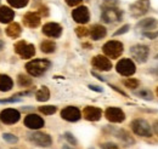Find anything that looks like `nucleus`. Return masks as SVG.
Returning <instances> with one entry per match:
<instances>
[{
  "instance_id": "obj_32",
  "label": "nucleus",
  "mask_w": 158,
  "mask_h": 149,
  "mask_svg": "<svg viewBox=\"0 0 158 149\" xmlns=\"http://www.w3.org/2000/svg\"><path fill=\"white\" fill-rule=\"evenodd\" d=\"M2 138H4V141H6L10 144H15L19 142V138L12 133H2Z\"/></svg>"
},
{
  "instance_id": "obj_3",
  "label": "nucleus",
  "mask_w": 158,
  "mask_h": 149,
  "mask_svg": "<svg viewBox=\"0 0 158 149\" xmlns=\"http://www.w3.org/2000/svg\"><path fill=\"white\" fill-rule=\"evenodd\" d=\"M123 50H124V46L120 41L117 40H111V41H107L103 47H102V51L106 56L111 57V58H118L122 54H123Z\"/></svg>"
},
{
  "instance_id": "obj_21",
  "label": "nucleus",
  "mask_w": 158,
  "mask_h": 149,
  "mask_svg": "<svg viewBox=\"0 0 158 149\" xmlns=\"http://www.w3.org/2000/svg\"><path fill=\"white\" fill-rule=\"evenodd\" d=\"M14 87V81L9 75L0 74V91L7 92Z\"/></svg>"
},
{
  "instance_id": "obj_50",
  "label": "nucleus",
  "mask_w": 158,
  "mask_h": 149,
  "mask_svg": "<svg viewBox=\"0 0 158 149\" xmlns=\"http://www.w3.org/2000/svg\"><path fill=\"white\" fill-rule=\"evenodd\" d=\"M0 34H1V30H0Z\"/></svg>"
},
{
  "instance_id": "obj_14",
  "label": "nucleus",
  "mask_w": 158,
  "mask_h": 149,
  "mask_svg": "<svg viewBox=\"0 0 158 149\" xmlns=\"http://www.w3.org/2000/svg\"><path fill=\"white\" fill-rule=\"evenodd\" d=\"M72 17L73 19L80 23V24H84V23H88L89 19H90V14H89V10L86 6H79L76 10L72 11Z\"/></svg>"
},
{
  "instance_id": "obj_16",
  "label": "nucleus",
  "mask_w": 158,
  "mask_h": 149,
  "mask_svg": "<svg viewBox=\"0 0 158 149\" xmlns=\"http://www.w3.org/2000/svg\"><path fill=\"white\" fill-rule=\"evenodd\" d=\"M83 116L89 120V121H98L102 116V111L98 107H93V106H88L84 108L83 111Z\"/></svg>"
},
{
  "instance_id": "obj_39",
  "label": "nucleus",
  "mask_w": 158,
  "mask_h": 149,
  "mask_svg": "<svg viewBox=\"0 0 158 149\" xmlns=\"http://www.w3.org/2000/svg\"><path fill=\"white\" fill-rule=\"evenodd\" d=\"M66 2H67V5H69V6H76V5H79L83 0H64Z\"/></svg>"
},
{
  "instance_id": "obj_11",
  "label": "nucleus",
  "mask_w": 158,
  "mask_h": 149,
  "mask_svg": "<svg viewBox=\"0 0 158 149\" xmlns=\"http://www.w3.org/2000/svg\"><path fill=\"white\" fill-rule=\"evenodd\" d=\"M91 64H93V67H94L95 69H98L100 72H108V70L112 69V63H111V61H110L107 57L101 56V55L94 57L93 61H91Z\"/></svg>"
},
{
  "instance_id": "obj_28",
  "label": "nucleus",
  "mask_w": 158,
  "mask_h": 149,
  "mask_svg": "<svg viewBox=\"0 0 158 149\" xmlns=\"http://www.w3.org/2000/svg\"><path fill=\"white\" fill-rule=\"evenodd\" d=\"M124 85H125V87H128L130 90H135L136 87H139L140 81L136 80V79H134V78H129V79L124 80Z\"/></svg>"
},
{
  "instance_id": "obj_20",
  "label": "nucleus",
  "mask_w": 158,
  "mask_h": 149,
  "mask_svg": "<svg viewBox=\"0 0 158 149\" xmlns=\"http://www.w3.org/2000/svg\"><path fill=\"white\" fill-rule=\"evenodd\" d=\"M15 17L14 10L7 6H0V22L1 23H10Z\"/></svg>"
},
{
  "instance_id": "obj_29",
  "label": "nucleus",
  "mask_w": 158,
  "mask_h": 149,
  "mask_svg": "<svg viewBox=\"0 0 158 149\" xmlns=\"http://www.w3.org/2000/svg\"><path fill=\"white\" fill-rule=\"evenodd\" d=\"M118 137L124 142V143H127V144H131V143H134V139L129 136V133H128L127 131L120 130L118 132Z\"/></svg>"
},
{
  "instance_id": "obj_17",
  "label": "nucleus",
  "mask_w": 158,
  "mask_h": 149,
  "mask_svg": "<svg viewBox=\"0 0 158 149\" xmlns=\"http://www.w3.org/2000/svg\"><path fill=\"white\" fill-rule=\"evenodd\" d=\"M43 33L49 38H59L62 33V27L57 23L50 22L43 27Z\"/></svg>"
},
{
  "instance_id": "obj_12",
  "label": "nucleus",
  "mask_w": 158,
  "mask_h": 149,
  "mask_svg": "<svg viewBox=\"0 0 158 149\" xmlns=\"http://www.w3.org/2000/svg\"><path fill=\"white\" fill-rule=\"evenodd\" d=\"M44 120L43 118L37 114H28L24 118V126L31 129V130H39L44 126Z\"/></svg>"
},
{
  "instance_id": "obj_24",
  "label": "nucleus",
  "mask_w": 158,
  "mask_h": 149,
  "mask_svg": "<svg viewBox=\"0 0 158 149\" xmlns=\"http://www.w3.org/2000/svg\"><path fill=\"white\" fill-rule=\"evenodd\" d=\"M35 97H37V101L39 102H46L49 98H50V91L46 86H41L39 90L35 93Z\"/></svg>"
},
{
  "instance_id": "obj_42",
  "label": "nucleus",
  "mask_w": 158,
  "mask_h": 149,
  "mask_svg": "<svg viewBox=\"0 0 158 149\" xmlns=\"http://www.w3.org/2000/svg\"><path fill=\"white\" fill-rule=\"evenodd\" d=\"M28 95H32L31 91H22V92H17L14 95V97H19V96H28Z\"/></svg>"
},
{
  "instance_id": "obj_48",
  "label": "nucleus",
  "mask_w": 158,
  "mask_h": 149,
  "mask_svg": "<svg viewBox=\"0 0 158 149\" xmlns=\"http://www.w3.org/2000/svg\"><path fill=\"white\" fill-rule=\"evenodd\" d=\"M156 58H157V59H158V55H157V56H156Z\"/></svg>"
},
{
  "instance_id": "obj_26",
  "label": "nucleus",
  "mask_w": 158,
  "mask_h": 149,
  "mask_svg": "<svg viewBox=\"0 0 158 149\" xmlns=\"http://www.w3.org/2000/svg\"><path fill=\"white\" fill-rule=\"evenodd\" d=\"M135 95L140 98H142V99H146V101H152L153 99V93L148 89H141L139 91H135Z\"/></svg>"
},
{
  "instance_id": "obj_35",
  "label": "nucleus",
  "mask_w": 158,
  "mask_h": 149,
  "mask_svg": "<svg viewBox=\"0 0 158 149\" xmlns=\"http://www.w3.org/2000/svg\"><path fill=\"white\" fill-rule=\"evenodd\" d=\"M129 28H130V26L129 24H125V26H123L119 30H117L116 33H114V37H117V35H120V34H124V33H127L128 30H129Z\"/></svg>"
},
{
  "instance_id": "obj_15",
  "label": "nucleus",
  "mask_w": 158,
  "mask_h": 149,
  "mask_svg": "<svg viewBox=\"0 0 158 149\" xmlns=\"http://www.w3.org/2000/svg\"><path fill=\"white\" fill-rule=\"evenodd\" d=\"M61 116H62V119H64L67 121L74 123V121H78L81 118V113L77 107L71 106V107H66L64 109L61 111Z\"/></svg>"
},
{
  "instance_id": "obj_2",
  "label": "nucleus",
  "mask_w": 158,
  "mask_h": 149,
  "mask_svg": "<svg viewBox=\"0 0 158 149\" xmlns=\"http://www.w3.org/2000/svg\"><path fill=\"white\" fill-rule=\"evenodd\" d=\"M123 12L117 9L116 6H102V14H101V19L106 23H116L122 19Z\"/></svg>"
},
{
  "instance_id": "obj_10",
  "label": "nucleus",
  "mask_w": 158,
  "mask_h": 149,
  "mask_svg": "<svg viewBox=\"0 0 158 149\" xmlns=\"http://www.w3.org/2000/svg\"><path fill=\"white\" fill-rule=\"evenodd\" d=\"M21 118V114L19 111L16 109H11V108H7V109H4L2 112L0 113V120L4 123V124H7V125H11V124H16Z\"/></svg>"
},
{
  "instance_id": "obj_1",
  "label": "nucleus",
  "mask_w": 158,
  "mask_h": 149,
  "mask_svg": "<svg viewBox=\"0 0 158 149\" xmlns=\"http://www.w3.org/2000/svg\"><path fill=\"white\" fill-rule=\"evenodd\" d=\"M51 67V62L44 58H38L26 64V70L32 76H40Z\"/></svg>"
},
{
  "instance_id": "obj_5",
  "label": "nucleus",
  "mask_w": 158,
  "mask_h": 149,
  "mask_svg": "<svg viewBox=\"0 0 158 149\" xmlns=\"http://www.w3.org/2000/svg\"><path fill=\"white\" fill-rule=\"evenodd\" d=\"M116 69L120 75L123 76H131L133 74H135L136 72V67H135V63L129 59V58H123L120 59L117 66H116Z\"/></svg>"
},
{
  "instance_id": "obj_47",
  "label": "nucleus",
  "mask_w": 158,
  "mask_h": 149,
  "mask_svg": "<svg viewBox=\"0 0 158 149\" xmlns=\"http://www.w3.org/2000/svg\"><path fill=\"white\" fill-rule=\"evenodd\" d=\"M62 149H73V148H72V147H69V146H63Z\"/></svg>"
},
{
  "instance_id": "obj_36",
  "label": "nucleus",
  "mask_w": 158,
  "mask_h": 149,
  "mask_svg": "<svg viewBox=\"0 0 158 149\" xmlns=\"http://www.w3.org/2000/svg\"><path fill=\"white\" fill-rule=\"evenodd\" d=\"M16 102H21V99L14 97V96L11 98H7V99H0V103H16Z\"/></svg>"
},
{
  "instance_id": "obj_19",
  "label": "nucleus",
  "mask_w": 158,
  "mask_h": 149,
  "mask_svg": "<svg viewBox=\"0 0 158 149\" xmlns=\"http://www.w3.org/2000/svg\"><path fill=\"white\" fill-rule=\"evenodd\" d=\"M106 34H107V30L101 24H95L90 28V37L93 40H100V39L106 37Z\"/></svg>"
},
{
  "instance_id": "obj_40",
  "label": "nucleus",
  "mask_w": 158,
  "mask_h": 149,
  "mask_svg": "<svg viewBox=\"0 0 158 149\" xmlns=\"http://www.w3.org/2000/svg\"><path fill=\"white\" fill-rule=\"evenodd\" d=\"M143 35L147 37L148 39H156V38L158 37V32H156V33H148V32H145Z\"/></svg>"
},
{
  "instance_id": "obj_30",
  "label": "nucleus",
  "mask_w": 158,
  "mask_h": 149,
  "mask_svg": "<svg viewBox=\"0 0 158 149\" xmlns=\"http://www.w3.org/2000/svg\"><path fill=\"white\" fill-rule=\"evenodd\" d=\"M57 111V108L55 106H43V107H39V112L45 114V115H52L55 114Z\"/></svg>"
},
{
  "instance_id": "obj_49",
  "label": "nucleus",
  "mask_w": 158,
  "mask_h": 149,
  "mask_svg": "<svg viewBox=\"0 0 158 149\" xmlns=\"http://www.w3.org/2000/svg\"><path fill=\"white\" fill-rule=\"evenodd\" d=\"M157 95H158V87H157Z\"/></svg>"
},
{
  "instance_id": "obj_41",
  "label": "nucleus",
  "mask_w": 158,
  "mask_h": 149,
  "mask_svg": "<svg viewBox=\"0 0 158 149\" xmlns=\"http://www.w3.org/2000/svg\"><path fill=\"white\" fill-rule=\"evenodd\" d=\"M89 89H90V90H94V91H96V92H102V91H103L100 86H96V85H89Z\"/></svg>"
},
{
  "instance_id": "obj_8",
  "label": "nucleus",
  "mask_w": 158,
  "mask_h": 149,
  "mask_svg": "<svg viewBox=\"0 0 158 149\" xmlns=\"http://www.w3.org/2000/svg\"><path fill=\"white\" fill-rule=\"evenodd\" d=\"M29 139L38 147H43V148H48L51 146L52 139L49 135L43 133V132H34L32 135H29Z\"/></svg>"
},
{
  "instance_id": "obj_37",
  "label": "nucleus",
  "mask_w": 158,
  "mask_h": 149,
  "mask_svg": "<svg viewBox=\"0 0 158 149\" xmlns=\"http://www.w3.org/2000/svg\"><path fill=\"white\" fill-rule=\"evenodd\" d=\"M101 148L102 149H119L118 146L117 144H114V143H103V144H101Z\"/></svg>"
},
{
  "instance_id": "obj_7",
  "label": "nucleus",
  "mask_w": 158,
  "mask_h": 149,
  "mask_svg": "<svg viewBox=\"0 0 158 149\" xmlns=\"http://www.w3.org/2000/svg\"><path fill=\"white\" fill-rule=\"evenodd\" d=\"M130 54L135 61H138L140 63H145L148 58L150 49L146 45H134L130 49Z\"/></svg>"
},
{
  "instance_id": "obj_4",
  "label": "nucleus",
  "mask_w": 158,
  "mask_h": 149,
  "mask_svg": "<svg viewBox=\"0 0 158 149\" xmlns=\"http://www.w3.org/2000/svg\"><path fill=\"white\" fill-rule=\"evenodd\" d=\"M131 129L135 135L141 136V137H151L152 136L151 125L143 119H136V120L131 121Z\"/></svg>"
},
{
  "instance_id": "obj_46",
  "label": "nucleus",
  "mask_w": 158,
  "mask_h": 149,
  "mask_svg": "<svg viewBox=\"0 0 158 149\" xmlns=\"http://www.w3.org/2000/svg\"><path fill=\"white\" fill-rule=\"evenodd\" d=\"M4 49V41L2 40H0V51Z\"/></svg>"
},
{
  "instance_id": "obj_44",
  "label": "nucleus",
  "mask_w": 158,
  "mask_h": 149,
  "mask_svg": "<svg viewBox=\"0 0 158 149\" xmlns=\"http://www.w3.org/2000/svg\"><path fill=\"white\" fill-rule=\"evenodd\" d=\"M111 87H112L113 90H116L117 92H119V93H120V95H123V96H125V97H127V93L124 92V91H122V90H119V89H118V87H117V86H113V85H111Z\"/></svg>"
},
{
  "instance_id": "obj_34",
  "label": "nucleus",
  "mask_w": 158,
  "mask_h": 149,
  "mask_svg": "<svg viewBox=\"0 0 158 149\" xmlns=\"http://www.w3.org/2000/svg\"><path fill=\"white\" fill-rule=\"evenodd\" d=\"M64 138H66L72 146H76V144H77V139L74 138V136H73L71 132H66V133H64Z\"/></svg>"
},
{
  "instance_id": "obj_51",
  "label": "nucleus",
  "mask_w": 158,
  "mask_h": 149,
  "mask_svg": "<svg viewBox=\"0 0 158 149\" xmlns=\"http://www.w3.org/2000/svg\"><path fill=\"white\" fill-rule=\"evenodd\" d=\"M0 1H1V0H0Z\"/></svg>"
},
{
  "instance_id": "obj_22",
  "label": "nucleus",
  "mask_w": 158,
  "mask_h": 149,
  "mask_svg": "<svg viewBox=\"0 0 158 149\" xmlns=\"http://www.w3.org/2000/svg\"><path fill=\"white\" fill-rule=\"evenodd\" d=\"M156 26H157V21L155 18L141 19L138 23L139 28H142V29H145V30H152V29L156 28Z\"/></svg>"
},
{
  "instance_id": "obj_27",
  "label": "nucleus",
  "mask_w": 158,
  "mask_h": 149,
  "mask_svg": "<svg viewBox=\"0 0 158 149\" xmlns=\"http://www.w3.org/2000/svg\"><path fill=\"white\" fill-rule=\"evenodd\" d=\"M17 81H19V85H20L21 87H28V86H31V85L33 84V80H32L29 76L23 75V74L19 75Z\"/></svg>"
},
{
  "instance_id": "obj_33",
  "label": "nucleus",
  "mask_w": 158,
  "mask_h": 149,
  "mask_svg": "<svg viewBox=\"0 0 158 149\" xmlns=\"http://www.w3.org/2000/svg\"><path fill=\"white\" fill-rule=\"evenodd\" d=\"M76 33H77V35H78L79 38H84V37H86L88 34H90L89 29L85 28V27H77V28H76Z\"/></svg>"
},
{
  "instance_id": "obj_45",
  "label": "nucleus",
  "mask_w": 158,
  "mask_h": 149,
  "mask_svg": "<svg viewBox=\"0 0 158 149\" xmlns=\"http://www.w3.org/2000/svg\"><path fill=\"white\" fill-rule=\"evenodd\" d=\"M153 131L158 135V121H156V123L153 124Z\"/></svg>"
},
{
  "instance_id": "obj_25",
  "label": "nucleus",
  "mask_w": 158,
  "mask_h": 149,
  "mask_svg": "<svg viewBox=\"0 0 158 149\" xmlns=\"http://www.w3.org/2000/svg\"><path fill=\"white\" fill-rule=\"evenodd\" d=\"M40 49L45 54H51V52H54L56 50V44L54 41H51V40H45V41H43L40 44Z\"/></svg>"
},
{
  "instance_id": "obj_31",
  "label": "nucleus",
  "mask_w": 158,
  "mask_h": 149,
  "mask_svg": "<svg viewBox=\"0 0 158 149\" xmlns=\"http://www.w3.org/2000/svg\"><path fill=\"white\" fill-rule=\"evenodd\" d=\"M29 0H7V2L12 6V7H16V9H21V7H24L27 4H28Z\"/></svg>"
},
{
  "instance_id": "obj_23",
  "label": "nucleus",
  "mask_w": 158,
  "mask_h": 149,
  "mask_svg": "<svg viewBox=\"0 0 158 149\" xmlns=\"http://www.w3.org/2000/svg\"><path fill=\"white\" fill-rule=\"evenodd\" d=\"M21 32H22L21 26L19 23H16V22L11 23V24L6 28V34L10 38H19L21 35Z\"/></svg>"
},
{
  "instance_id": "obj_9",
  "label": "nucleus",
  "mask_w": 158,
  "mask_h": 149,
  "mask_svg": "<svg viewBox=\"0 0 158 149\" xmlns=\"http://www.w3.org/2000/svg\"><path fill=\"white\" fill-rule=\"evenodd\" d=\"M130 10L134 17H141L146 15L150 10V0H138L130 6Z\"/></svg>"
},
{
  "instance_id": "obj_18",
  "label": "nucleus",
  "mask_w": 158,
  "mask_h": 149,
  "mask_svg": "<svg viewBox=\"0 0 158 149\" xmlns=\"http://www.w3.org/2000/svg\"><path fill=\"white\" fill-rule=\"evenodd\" d=\"M23 23L29 28H35L40 24V16L35 12H28L23 17Z\"/></svg>"
},
{
  "instance_id": "obj_6",
  "label": "nucleus",
  "mask_w": 158,
  "mask_h": 149,
  "mask_svg": "<svg viewBox=\"0 0 158 149\" xmlns=\"http://www.w3.org/2000/svg\"><path fill=\"white\" fill-rule=\"evenodd\" d=\"M15 51L16 54H19L22 58H32L35 55V47L32 44H28L23 40L19 41L15 45Z\"/></svg>"
},
{
  "instance_id": "obj_13",
  "label": "nucleus",
  "mask_w": 158,
  "mask_h": 149,
  "mask_svg": "<svg viewBox=\"0 0 158 149\" xmlns=\"http://www.w3.org/2000/svg\"><path fill=\"white\" fill-rule=\"evenodd\" d=\"M105 116L108 121L111 123H122L125 119V114L120 108H116V107H110L106 109L105 112Z\"/></svg>"
},
{
  "instance_id": "obj_38",
  "label": "nucleus",
  "mask_w": 158,
  "mask_h": 149,
  "mask_svg": "<svg viewBox=\"0 0 158 149\" xmlns=\"http://www.w3.org/2000/svg\"><path fill=\"white\" fill-rule=\"evenodd\" d=\"M116 5H117V0H105L102 6L110 7V6H116Z\"/></svg>"
},
{
  "instance_id": "obj_43",
  "label": "nucleus",
  "mask_w": 158,
  "mask_h": 149,
  "mask_svg": "<svg viewBox=\"0 0 158 149\" xmlns=\"http://www.w3.org/2000/svg\"><path fill=\"white\" fill-rule=\"evenodd\" d=\"M39 12L41 14V15H43V16H46V15H48V9H46L45 6H41V7H40Z\"/></svg>"
}]
</instances>
